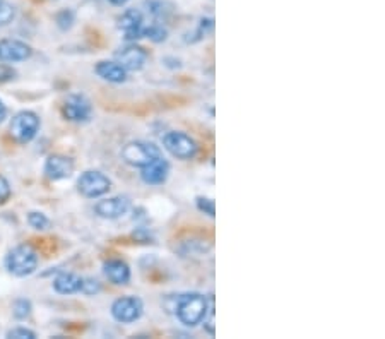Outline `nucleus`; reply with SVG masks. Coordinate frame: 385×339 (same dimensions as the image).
I'll use <instances>...</instances> for the list:
<instances>
[{
  "mask_svg": "<svg viewBox=\"0 0 385 339\" xmlns=\"http://www.w3.org/2000/svg\"><path fill=\"white\" fill-rule=\"evenodd\" d=\"M211 305L213 301L209 303L207 296L201 293H185V295H179L173 312L185 327H195L206 320Z\"/></svg>",
  "mask_w": 385,
  "mask_h": 339,
  "instance_id": "1",
  "label": "nucleus"
},
{
  "mask_svg": "<svg viewBox=\"0 0 385 339\" xmlns=\"http://www.w3.org/2000/svg\"><path fill=\"white\" fill-rule=\"evenodd\" d=\"M6 336L9 339H35L36 333L28 327H14V329L7 331Z\"/></svg>",
  "mask_w": 385,
  "mask_h": 339,
  "instance_id": "25",
  "label": "nucleus"
},
{
  "mask_svg": "<svg viewBox=\"0 0 385 339\" xmlns=\"http://www.w3.org/2000/svg\"><path fill=\"white\" fill-rule=\"evenodd\" d=\"M33 48L26 41L13 40V38H3L0 40V62L3 63H17L26 62L31 59Z\"/></svg>",
  "mask_w": 385,
  "mask_h": 339,
  "instance_id": "10",
  "label": "nucleus"
},
{
  "mask_svg": "<svg viewBox=\"0 0 385 339\" xmlns=\"http://www.w3.org/2000/svg\"><path fill=\"white\" fill-rule=\"evenodd\" d=\"M197 207L199 211H202L204 214H207L211 218H214V214H216V204L209 197H197Z\"/></svg>",
  "mask_w": 385,
  "mask_h": 339,
  "instance_id": "26",
  "label": "nucleus"
},
{
  "mask_svg": "<svg viewBox=\"0 0 385 339\" xmlns=\"http://www.w3.org/2000/svg\"><path fill=\"white\" fill-rule=\"evenodd\" d=\"M142 38H149L154 43H161V41H165L168 38V29L161 22H153L149 26L144 24V28H142Z\"/></svg>",
  "mask_w": 385,
  "mask_h": 339,
  "instance_id": "19",
  "label": "nucleus"
},
{
  "mask_svg": "<svg viewBox=\"0 0 385 339\" xmlns=\"http://www.w3.org/2000/svg\"><path fill=\"white\" fill-rule=\"evenodd\" d=\"M6 116H7V108H6V105L2 103V100H0V123L6 120Z\"/></svg>",
  "mask_w": 385,
  "mask_h": 339,
  "instance_id": "29",
  "label": "nucleus"
},
{
  "mask_svg": "<svg viewBox=\"0 0 385 339\" xmlns=\"http://www.w3.org/2000/svg\"><path fill=\"white\" fill-rule=\"evenodd\" d=\"M120 156L130 167L142 168L146 165H149L151 161L156 160V158L163 156V154H161V149L156 144H153V142L132 141L123 146Z\"/></svg>",
  "mask_w": 385,
  "mask_h": 339,
  "instance_id": "4",
  "label": "nucleus"
},
{
  "mask_svg": "<svg viewBox=\"0 0 385 339\" xmlns=\"http://www.w3.org/2000/svg\"><path fill=\"white\" fill-rule=\"evenodd\" d=\"M103 273L105 276L110 280L113 285H128V281H130V267H128V264L126 261H122V259H110V261H107L103 264Z\"/></svg>",
  "mask_w": 385,
  "mask_h": 339,
  "instance_id": "15",
  "label": "nucleus"
},
{
  "mask_svg": "<svg viewBox=\"0 0 385 339\" xmlns=\"http://www.w3.org/2000/svg\"><path fill=\"white\" fill-rule=\"evenodd\" d=\"M38 267V254L29 243H22L9 250L6 255V269L13 276L26 278L31 276Z\"/></svg>",
  "mask_w": 385,
  "mask_h": 339,
  "instance_id": "2",
  "label": "nucleus"
},
{
  "mask_svg": "<svg viewBox=\"0 0 385 339\" xmlns=\"http://www.w3.org/2000/svg\"><path fill=\"white\" fill-rule=\"evenodd\" d=\"M55 21H56V26H59L62 31H67V29L73 28V24L75 21V14L70 9H63L56 14Z\"/></svg>",
  "mask_w": 385,
  "mask_h": 339,
  "instance_id": "22",
  "label": "nucleus"
},
{
  "mask_svg": "<svg viewBox=\"0 0 385 339\" xmlns=\"http://www.w3.org/2000/svg\"><path fill=\"white\" fill-rule=\"evenodd\" d=\"M31 310H33V305L28 299H17L13 303V315L14 319L17 320L28 319L29 315H31Z\"/></svg>",
  "mask_w": 385,
  "mask_h": 339,
  "instance_id": "21",
  "label": "nucleus"
},
{
  "mask_svg": "<svg viewBox=\"0 0 385 339\" xmlns=\"http://www.w3.org/2000/svg\"><path fill=\"white\" fill-rule=\"evenodd\" d=\"M169 175V163L163 156L156 158L149 165L141 168V179L147 186H161Z\"/></svg>",
  "mask_w": 385,
  "mask_h": 339,
  "instance_id": "14",
  "label": "nucleus"
},
{
  "mask_svg": "<svg viewBox=\"0 0 385 339\" xmlns=\"http://www.w3.org/2000/svg\"><path fill=\"white\" fill-rule=\"evenodd\" d=\"M130 199L127 195H115V197L101 199L94 204V213L103 220H119L130 211Z\"/></svg>",
  "mask_w": 385,
  "mask_h": 339,
  "instance_id": "9",
  "label": "nucleus"
},
{
  "mask_svg": "<svg viewBox=\"0 0 385 339\" xmlns=\"http://www.w3.org/2000/svg\"><path fill=\"white\" fill-rule=\"evenodd\" d=\"M144 314V301L139 296H120L112 303V317L116 322L132 324Z\"/></svg>",
  "mask_w": 385,
  "mask_h": 339,
  "instance_id": "7",
  "label": "nucleus"
},
{
  "mask_svg": "<svg viewBox=\"0 0 385 339\" xmlns=\"http://www.w3.org/2000/svg\"><path fill=\"white\" fill-rule=\"evenodd\" d=\"M40 116L35 112L22 110L13 116L9 132L14 141L19 142V144H28V142H31L36 137V134L40 132Z\"/></svg>",
  "mask_w": 385,
  "mask_h": 339,
  "instance_id": "3",
  "label": "nucleus"
},
{
  "mask_svg": "<svg viewBox=\"0 0 385 339\" xmlns=\"http://www.w3.org/2000/svg\"><path fill=\"white\" fill-rule=\"evenodd\" d=\"M119 28L122 29L127 41H135L142 38V28H144V16L139 9H128L119 19Z\"/></svg>",
  "mask_w": 385,
  "mask_h": 339,
  "instance_id": "13",
  "label": "nucleus"
},
{
  "mask_svg": "<svg viewBox=\"0 0 385 339\" xmlns=\"http://www.w3.org/2000/svg\"><path fill=\"white\" fill-rule=\"evenodd\" d=\"M115 59L116 62L127 70V73L128 70L135 73V70L144 69L147 62V52L142 47H139V45L132 43V45H127V47L120 48V50L115 54Z\"/></svg>",
  "mask_w": 385,
  "mask_h": 339,
  "instance_id": "12",
  "label": "nucleus"
},
{
  "mask_svg": "<svg viewBox=\"0 0 385 339\" xmlns=\"http://www.w3.org/2000/svg\"><path fill=\"white\" fill-rule=\"evenodd\" d=\"M94 73L100 75L103 81L113 82V84H122L127 81V70L113 60H101L94 67Z\"/></svg>",
  "mask_w": 385,
  "mask_h": 339,
  "instance_id": "16",
  "label": "nucleus"
},
{
  "mask_svg": "<svg viewBox=\"0 0 385 339\" xmlns=\"http://www.w3.org/2000/svg\"><path fill=\"white\" fill-rule=\"evenodd\" d=\"M16 19V7L9 0H0V28H6Z\"/></svg>",
  "mask_w": 385,
  "mask_h": 339,
  "instance_id": "20",
  "label": "nucleus"
},
{
  "mask_svg": "<svg viewBox=\"0 0 385 339\" xmlns=\"http://www.w3.org/2000/svg\"><path fill=\"white\" fill-rule=\"evenodd\" d=\"M79 292L86 296H94L101 292V282L93 278H82L81 281V289Z\"/></svg>",
  "mask_w": 385,
  "mask_h": 339,
  "instance_id": "24",
  "label": "nucleus"
},
{
  "mask_svg": "<svg viewBox=\"0 0 385 339\" xmlns=\"http://www.w3.org/2000/svg\"><path fill=\"white\" fill-rule=\"evenodd\" d=\"M82 278L75 273H69V271H62L55 276L54 280V289L59 295H74L81 289Z\"/></svg>",
  "mask_w": 385,
  "mask_h": 339,
  "instance_id": "17",
  "label": "nucleus"
},
{
  "mask_svg": "<svg viewBox=\"0 0 385 339\" xmlns=\"http://www.w3.org/2000/svg\"><path fill=\"white\" fill-rule=\"evenodd\" d=\"M28 223L35 229H47L50 226V220L43 213H40V211H31L28 214Z\"/></svg>",
  "mask_w": 385,
  "mask_h": 339,
  "instance_id": "23",
  "label": "nucleus"
},
{
  "mask_svg": "<svg viewBox=\"0 0 385 339\" xmlns=\"http://www.w3.org/2000/svg\"><path fill=\"white\" fill-rule=\"evenodd\" d=\"M62 113L69 122H88L93 115L91 101L84 94H70L62 107Z\"/></svg>",
  "mask_w": 385,
  "mask_h": 339,
  "instance_id": "8",
  "label": "nucleus"
},
{
  "mask_svg": "<svg viewBox=\"0 0 385 339\" xmlns=\"http://www.w3.org/2000/svg\"><path fill=\"white\" fill-rule=\"evenodd\" d=\"M74 161L73 158L63 156V154H52V156L47 158L45 161L43 172L47 175V179L54 180V182H59V180L70 179L74 173Z\"/></svg>",
  "mask_w": 385,
  "mask_h": 339,
  "instance_id": "11",
  "label": "nucleus"
},
{
  "mask_svg": "<svg viewBox=\"0 0 385 339\" xmlns=\"http://www.w3.org/2000/svg\"><path fill=\"white\" fill-rule=\"evenodd\" d=\"M10 194H13V188H10L9 180L0 175V204H6L10 199Z\"/></svg>",
  "mask_w": 385,
  "mask_h": 339,
  "instance_id": "28",
  "label": "nucleus"
},
{
  "mask_svg": "<svg viewBox=\"0 0 385 339\" xmlns=\"http://www.w3.org/2000/svg\"><path fill=\"white\" fill-rule=\"evenodd\" d=\"M112 188V180L105 173L98 170H86L77 179V190L79 194L88 199H98L108 194Z\"/></svg>",
  "mask_w": 385,
  "mask_h": 339,
  "instance_id": "6",
  "label": "nucleus"
},
{
  "mask_svg": "<svg viewBox=\"0 0 385 339\" xmlns=\"http://www.w3.org/2000/svg\"><path fill=\"white\" fill-rule=\"evenodd\" d=\"M108 2L113 3V6H126L128 0H108Z\"/></svg>",
  "mask_w": 385,
  "mask_h": 339,
  "instance_id": "30",
  "label": "nucleus"
},
{
  "mask_svg": "<svg viewBox=\"0 0 385 339\" xmlns=\"http://www.w3.org/2000/svg\"><path fill=\"white\" fill-rule=\"evenodd\" d=\"M147 7V13L151 14L154 19H158V21H163L172 14L173 6L168 2H163V0H149V2H146Z\"/></svg>",
  "mask_w": 385,
  "mask_h": 339,
  "instance_id": "18",
  "label": "nucleus"
},
{
  "mask_svg": "<svg viewBox=\"0 0 385 339\" xmlns=\"http://www.w3.org/2000/svg\"><path fill=\"white\" fill-rule=\"evenodd\" d=\"M163 148L168 151L172 156H175L176 160H194L199 153V144L195 142L194 137H190L185 132L173 130L165 134L163 137Z\"/></svg>",
  "mask_w": 385,
  "mask_h": 339,
  "instance_id": "5",
  "label": "nucleus"
},
{
  "mask_svg": "<svg viewBox=\"0 0 385 339\" xmlns=\"http://www.w3.org/2000/svg\"><path fill=\"white\" fill-rule=\"evenodd\" d=\"M16 69H14L13 66H9V63H0V84H3V82H9L14 81L16 79Z\"/></svg>",
  "mask_w": 385,
  "mask_h": 339,
  "instance_id": "27",
  "label": "nucleus"
}]
</instances>
